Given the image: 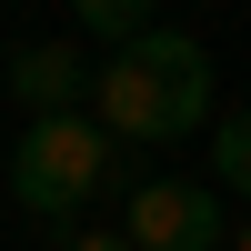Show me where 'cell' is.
<instances>
[{"label":"cell","mask_w":251,"mask_h":251,"mask_svg":"<svg viewBox=\"0 0 251 251\" xmlns=\"http://www.w3.org/2000/svg\"><path fill=\"white\" fill-rule=\"evenodd\" d=\"M231 251H251V221H241V231H231Z\"/></svg>","instance_id":"cell-8"},{"label":"cell","mask_w":251,"mask_h":251,"mask_svg":"<svg viewBox=\"0 0 251 251\" xmlns=\"http://www.w3.org/2000/svg\"><path fill=\"white\" fill-rule=\"evenodd\" d=\"M211 181H221V191H251V111H231L211 131Z\"/></svg>","instance_id":"cell-6"},{"label":"cell","mask_w":251,"mask_h":251,"mask_svg":"<svg viewBox=\"0 0 251 251\" xmlns=\"http://www.w3.org/2000/svg\"><path fill=\"white\" fill-rule=\"evenodd\" d=\"M121 231H131L141 251H221V241H231V221H221V201L201 191V181H141Z\"/></svg>","instance_id":"cell-3"},{"label":"cell","mask_w":251,"mask_h":251,"mask_svg":"<svg viewBox=\"0 0 251 251\" xmlns=\"http://www.w3.org/2000/svg\"><path fill=\"white\" fill-rule=\"evenodd\" d=\"M60 251H141V241H131V231H71Z\"/></svg>","instance_id":"cell-7"},{"label":"cell","mask_w":251,"mask_h":251,"mask_svg":"<svg viewBox=\"0 0 251 251\" xmlns=\"http://www.w3.org/2000/svg\"><path fill=\"white\" fill-rule=\"evenodd\" d=\"M91 121L111 141H191L201 121H211V50H201L191 30H141L131 50L100 60Z\"/></svg>","instance_id":"cell-1"},{"label":"cell","mask_w":251,"mask_h":251,"mask_svg":"<svg viewBox=\"0 0 251 251\" xmlns=\"http://www.w3.org/2000/svg\"><path fill=\"white\" fill-rule=\"evenodd\" d=\"M91 80H100V71H80V50H71V40H30V50L10 60V100H20L30 121H60L80 91H91Z\"/></svg>","instance_id":"cell-4"},{"label":"cell","mask_w":251,"mask_h":251,"mask_svg":"<svg viewBox=\"0 0 251 251\" xmlns=\"http://www.w3.org/2000/svg\"><path fill=\"white\" fill-rule=\"evenodd\" d=\"M100 171H111V131H100V121H80V111L30 121L20 151H10V201L40 211V221H71L80 201L100 191Z\"/></svg>","instance_id":"cell-2"},{"label":"cell","mask_w":251,"mask_h":251,"mask_svg":"<svg viewBox=\"0 0 251 251\" xmlns=\"http://www.w3.org/2000/svg\"><path fill=\"white\" fill-rule=\"evenodd\" d=\"M71 10H80V30H100L111 50H131V40L151 30V10H161V0H71Z\"/></svg>","instance_id":"cell-5"}]
</instances>
